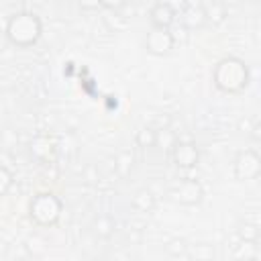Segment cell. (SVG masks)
I'll list each match as a JSON object with an SVG mask.
<instances>
[{
    "label": "cell",
    "instance_id": "1",
    "mask_svg": "<svg viewBox=\"0 0 261 261\" xmlns=\"http://www.w3.org/2000/svg\"><path fill=\"white\" fill-rule=\"evenodd\" d=\"M251 82V71L241 57L228 55L216 61L212 67V84L224 94H241Z\"/></svg>",
    "mask_w": 261,
    "mask_h": 261
},
{
    "label": "cell",
    "instance_id": "2",
    "mask_svg": "<svg viewBox=\"0 0 261 261\" xmlns=\"http://www.w3.org/2000/svg\"><path fill=\"white\" fill-rule=\"evenodd\" d=\"M4 35L10 45H14L18 49H29L39 43V39L43 35V22H41L39 14L31 12V10H16L14 14L8 16Z\"/></svg>",
    "mask_w": 261,
    "mask_h": 261
},
{
    "label": "cell",
    "instance_id": "3",
    "mask_svg": "<svg viewBox=\"0 0 261 261\" xmlns=\"http://www.w3.org/2000/svg\"><path fill=\"white\" fill-rule=\"evenodd\" d=\"M61 212H63V202L53 192H39L29 202V218L41 228L55 226L61 218Z\"/></svg>",
    "mask_w": 261,
    "mask_h": 261
},
{
    "label": "cell",
    "instance_id": "4",
    "mask_svg": "<svg viewBox=\"0 0 261 261\" xmlns=\"http://www.w3.org/2000/svg\"><path fill=\"white\" fill-rule=\"evenodd\" d=\"M167 196L171 202L192 208V206H200L204 202L206 192H204V186L196 177H181L169 188Z\"/></svg>",
    "mask_w": 261,
    "mask_h": 261
},
{
    "label": "cell",
    "instance_id": "5",
    "mask_svg": "<svg viewBox=\"0 0 261 261\" xmlns=\"http://www.w3.org/2000/svg\"><path fill=\"white\" fill-rule=\"evenodd\" d=\"M232 175L237 181H253L261 175V155L255 149H243L232 159Z\"/></svg>",
    "mask_w": 261,
    "mask_h": 261
},
{
    "label": "cell",
    "instance_id": "6",
    "mask_svg": "<svg viewBox=\"0 0 261 261\" xmlns=\"http://www.w3.org/2000/svg\"><path fill=\"white\" fill-rule=\"evenodd\" d=\"M171 161L179 169H194L200 163V149L190 139H177L169 151Z\"/></svg>",
    "mask_w": 261,
    "mask_h": 261
},
{
    "label": "cell",
    "instance_id": "7",
    "mask_svg": "<svg viewBox=\"0 0 261 261\" xmlns=\"http://www.w3.org/2000/svg\"><path fill=\"white\" fill-rule=\"evenodd\" d=\"M173 47H175V35L169 29H155V27H151V31L145 37V49H147L149 55L163 57V55L171 53Z\"/></svg>",
    "mask_w": 261,
    "mask_h": 261
},
{
    "label": "cell",
    "instance_id": "8",
    "mask_svg": "<svg viewBox=\"0 0 261 261\" xmlns=\"http://www.w3.org/2000/svg\"><path fill=\"white\" fill-rule=\"evenodd\" d=\"M27 149H29L31 159H35L41 165L53 163L55 161V155H57V145H55V141L49 135H35L29 141V147Z\"/></svg>",
    "mask_w": 261,
    "mask_h": 261
},
{
    "label": "cell",
    "instance_id": "9",
    "mask_svg": "<svg viewBox=\"0 0 261 261\" xmlns=\"http://www.w3.org/2000/svg\"><path fill=\"white\" fill-rule=\"evenodd\" d=\"M179 20L184 24L186 31H198L202 27H206V12L202 4H188L181 12H179Z\"/></svg>",
    "mask_w": 261,
    "mask_h": 261
},
{
    "label": "cell",
    "instance_id": "10",
    "mask_svg": "<svg viewBox=\"0 0 261 261\" xmlns=\"http://www.w3.org/2000/svg\"><path fill=\"white\" fill-rule=\"evenodd\" d=\"M175 10H171L165 2H155L149 10V20H151V27L155 29H171V24L175 22Z\"/></svg>",
    "mask_w": 261,
    "mask_h": 261
},
{
    "label": "cell",
    "instance_id": "11",
    "mask_svg": "<svg viewBox=\"0 0 261 261\" xmlns=\"http://www.w3.org/2000/svg\"><path fill=\"white\" fill-rule=\"evenodd\" d=\"M155 204H157V198L153 194L151 188H139L133 198H130V208L141 212V214H149L155 210Z\"/></svg>",
    "mask_w": 261,
    "mask_h": 261
},
{
    "label": "cell",
    "instance_id": "12",
    "mask_svg": "<svg viewBox=\"0 0 261 261\" xmlns=\"http://www.w3.org/2000/svg\"><path fill=\"white\" fill-rule=\"evenodd\" d=\"M133 167H135V153H133L130 149H122V151L114 157V171H116V175H118L120 179H126V177L130 175Z\"/></svg>",
    "mask_w": 261,
    "mask_h": 261
},
{
    "label": "cell",
    "instance_id": "13",
    "mask_svg": "<svg viewBox=\"0 0 261 261\" xmlns=\"http://www.w3.org/2000/svg\"><path fill=\"white\" fill-rule=\"evenodd\" d=\"M116 230V222L112 216L108 214H100L92 220V232L98 237V239H110Z\"/></svg>",
    "mask_w": 261,
    "mask_h": 261
},
{
    "label": "cell",
    "instance_id": "14",
    "mask_svg": "<svg viewBox=\"0 0 261 261\" xmlns=\"http://www.w3.org/2000/svg\"><path fill=\"white\" fill-rule=\"evenodd\" d=\"M202 6H204V12H206V22H212V24L224 22V18H226V6L222 2L212 0V2H206Z\"/></svg>",
    "mask_w": 261,
    "mask_h": 261
},
{
    "label": "cell",
    "instance_id": "15",
    "mask_svg": "<svg viewBox=\"0 0 261 261\" xmlns=\"http://www.w3.org/2000/svg\"><path fill=\"white\" fill-rule=\"evenodd\" d=\"M232 257H234V259H245V261L257 259V257H259L257 243H255V241H243V239H239V245H234Z\"/></svg>",
    "mask_w": 261,
    "mask_h": 261
},
{
    "label": "cell",
    "instance_id": "16",
    "mask_svg": "<svg viewBox=\"0 0 261 261\" xmlns=\"http://www.w3.org/2000/svg\"><path fill=\"white\" fill-rule=\"evenodd\" d=\"M155 141H157V128H153V126H143L135 135V143L141 149H153Z\"/></svg>",
    "mask_w": 261,
    "mask_h": 261
},
{
    "label": "cell",
    "instance_id": "17",
    "mask_svg": "<svg viewBox=\"0 0 261 261\" xmlns=\"http://www.w3.org/2000/svg\"><path fill=\"white\" fill-rule=\"evenodd\" d=\"M237 237L243 239V241H255V243H259V226L255 222H249V220L239 222Z\"/></svg>",
    "mask_w": 261,
    "mask_h": 261
},
{
    "label": "cell",
    "instance_id": "18",
    "mask_svg": "<svg viewBox=\"0 0 261 261\" xmlns=\"http://www.w3.org/2000/svg\"><path fill=\"white\" fill-rule=\"evenodd\" d=\"M14 186V173L6 167V165H0V198H4Z\"/></svg>",
    "mask_w": 261,
    "mask_h": 261
},
{
    "label": "cell",
    "instance_id": "19",
    "mask_svg": "<svg viewBox=\"0 0 261 261\" xmlns=\"http://www.w3.org/2000/svg\"><path fill=\"white\" fill-rule=\"evenodd\" d=\"M177 141V137L169 130V128H161V130H157V141H155V147H159V145H163L161 149H165V151H171V147H173V143Z\"/></svg>",
    "mask_w": 261,
    "mask_h": 261
},
{
    "label": "cell",
    "instance_id": "20",
    "mask_svg": "<svg viewBox=\"0 0 261 261\" xmlns=\"http://www.w3.org/2000/svg\"><path fill=\"white\" fill-rule=\"evenodd\" d=\"M100 4H102V8H106V10L118 12L120 8L126 6V0H100Z\"/></svg>",
    "mask_w": 261,
    "mask_h": 261
},
{
    "label": "cell",
    "instance_id": "21",
    "mask_svg": "<svg viewBox=\"0 0 261 261\" xmlns=\"http://www.w3.org/2000/svg\"><path fill=\"white\" fill-rule=\"evenodd\" d=\"M75 4H77L82 10H88V12H94V10L102 8L100 0H75Z\"/></svg>",
    "mask_w": 261,
    "mask_h": 261
},
{
    "label": "cell",
    "instance_id": "22",
    "mask_svg": "<svg viewBox=\"0 0 261 261\" xmlns=\"http://www.w3.org/2000/svg\"><path fill=\"white\" fill-rule=\"evenodd\" d=\"M161 2H165L171 10H175V14H179V12L190 4V0H161Z\"/></svg>",
    "mask_w": 261,
    "mask_h": 261
},
{
    "label": "cell",
    "instance_id": "23",
    "mask_svg": "<svg viewBox=\"0 0 261 261\" xmlns=\"http://www.w3.org/2000/svg\"><path fill=\"white\" fill-rule=\"evenodd\" d=\"M6 2H8V4H18L20 0H6Z\"/></svg>",
    "mask_w": 261,
    "mask_h": 261
}]
</instances>
